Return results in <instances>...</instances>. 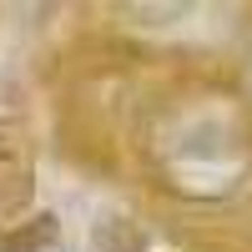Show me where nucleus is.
Instances as JSON below:
<instances>
[{"mask_svg":"<svg viewBox=\"0 0 252 252\" xmlns=\"http://www.w3.org/2000/svg\"><path fill=\"white\" fill-rule=\"evenodd\" d=\"M15 172H26V141H20V131L0 126V177H15Z\"/></svg>","mask_w":252,"mask_h":252,"instance_id":"obj_1","label":"nucleus"},{"mask_svg":"<svg viewBox=\"0 0 252 252\" xmlns=\"http://www.w3.org/2000/svg\"><path fill=\"white\" fill-rule=\"evenodd\" d=\"M51 237H56V222H51V217H35V227H31V232H20V237H10L5 252H26V247H35V242H51Z\"/></svg>","mask_w":252,"mask_h":252,"instance_id":"obj_2","label":"nucleus"}]
</instances>
